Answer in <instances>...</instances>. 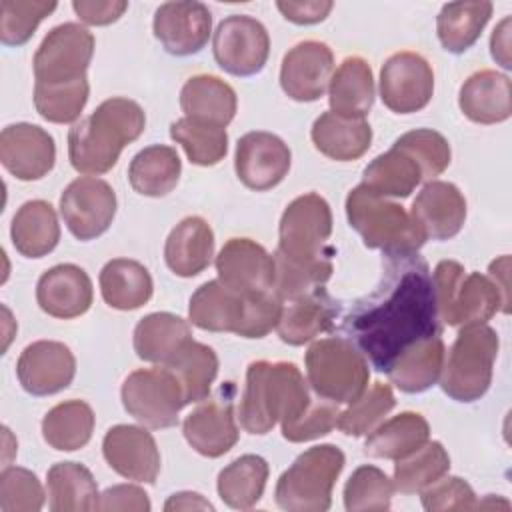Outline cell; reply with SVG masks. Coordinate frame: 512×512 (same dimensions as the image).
<instances>
[{"mask_svg": "<svg viewBox=\"0 0 512 512\" xmlns=\"http://www.w3.org/2000/svg\"><path fill=\"white\" fill-rule=\"evenodd\" d=\"M332 2L328 0H306V2H276V8L282 12V16L288 20V22H294V24H318L322 22L330 10H332Z\"/></svg>", "mask_w": 512, "mask_h": 512, "instance_id": "obj_56", "label": "cell"}, {"mask_svg": "<svg viewBox=\"0 0 512 512\" xmlns=\"http://www.w3.org/2000/svg\"><path fill=\"white\" fill-rule=\"evenodd\" d=\"M162 48L172 56L200 52L212 32V14L202 2H164L152 22Z\"/></svg>", "mask_w": 512, "mask_h": 512, "instance_id": "obj_21", "label": "cell"}, {"mask_svg": "<svg viewBox=\"0 0 512 512\" xmlns=\"http://www.w3.org/2000/svg\"><path fill=\"white\" fill-rule=\"evenodd\" d=\"M422 506L428 512H446V510H476L478 502L472 486L460 476L440 478L428 488L422 490Z\"/></svg>", "mask_w": 512, "mask_h": 512, "instance_id": "obj_53", "label": "cell"}, {"mask_svg": "<svg viewBox=\"0 0 512 512\" xmlns=\"http://www.w3.org/2000/svg\"><path fill=\"white\" fill-rule=\"evenodd\" d=\"M146 116L130 98H108L68 132V158L76 172L98 176L112 170L122 148L144 132Z\"/></svg>", "mask_w": 512, "mask_h": 512, "instance_id": "obj_2", "label": "cell"}, {"mask_svg": "<svg viewBox=\"0 0 512 512\" xmlns=\"http://www.w3.org/2000/svg\"><path fill=\"white\" fill-rule=\"evenodd\" d=\"M446 350L440 336H430L418 340L406 348L386 372L390 382L408 394H418L428 390L442 374Z\"/></svg>", "mask_w": 512, "mask_h": 512, "instance_id": "obj_33", "label": "cell"}, {"mask_svg": "<svg viewBox=\"0 0 512 512\" xmlns=\"http://www.w3.org/2000/svg\"><path fill=\"white\" fill-rule=\"evenodd\" d=\"M374 78L370 64L360 56H348L336 68L328 84L330 110L340 116L366 118L374 104Z\"/></svg>", "mask_w": 512, "mask_h": 512, "instance_id": "obj_30", "label": "cell"}, {"mask_svg": "<svg viewBox=\"0 0 512 512\" xmlns=\"http://www.w3.org/2000/svg\"><path fill=\"white\" fill-rule=\"evenodd\" d=\"M214 256V232L200 216L180 220L164 244L166 266L182 278H192L208 268Z\"/></svg>", "mask_w": 512, "mask_h": 512, "instance_id": "obj_27", "label": "cell"}, {"mask_svg": "<svg viewBox=\"0 0 512 512\" xmlns=\"http://www.w3.org/2000/svg\"><path fill=\"white\" fill-rule=\"evenodd\" d=\"M46 488L54 512L98 510V484L84 464L56 462L46 474Z\"/></svg>", "mask_w": 512, "mask_h": 512, "instance_id": "obj_37", "label": "cell"}, {"mask_svg": "<svg viewBox=\"0 0 512 512\" xmlns=\"http://www.w3.org/2000/svg\"><path fill=\"white\" fill-rule=\"evenodd\" d=\"M394 490V482L380 468L360 466L344 486V508L348 512L388 510Z\"/></svg>", "mask_w": 512, "mask_h": 512, "instance_id": "obj_49", "label": "cell"}, {"mask_svg": "<svg viewBox=\"0 0 512 512\" xmlns=\"http://www.w3.org/2000/svg\"><path fill=\"white\" fill-rule=\"evenodd\" d=\"M394 406L396 398L392 388L384 382H374L372 388H366L360 398L338 414L336 428L346 436H364L372 432Z\"/></svg>", "mask_w": 512, "mask_h": 512, "instance_id": "obj_47", "label": "cell"}, {"mask_svg": "<svg viewBox=\"0 0 512 512\" xmlns=\"http://www.w3.org/2000/svg\"><path fill=\"white\" fill-rule=\"evenodd\" d=\"M498 334L486 324H468L458 332L444 358L440 388L456 402L480 400L492 382L498 356Z\"/></svg>", "mask_w": 512, "mask_h": 512, "instance_id": "obj_8", "label": "cell"}, {"mask_svg": "<svg viewBox=\"0 0 512 512\" xmlns=\"http://www.w3.org/2000/svg\"><path fill=\"white\" fill-rule=\"evenodd\" d=\"M422 182L418 164L402 150L390 148L376 156L362 174V184L380 196L406 198Z\"/></svg>", "mask_w": 512, "mask_h": 512, "instance_id": "obj_43", "label": "cell"}, {"mask_svg": "<svg viewBox=\"0 0 512 512\" xmlns=\"http://www.w3.org/2000/svg\"><path fill=\"white\" fill-rule=\"evenodd\" d=\"M330 234V204L316 192L302 194L286 206L280 218L276 254L286 262L312 272L322 282H328L334 272V250L328 244Z\"/></svg>", "mask_w": 512, "mask_h": 512, "instance_id": "obj_4", "label": "cell"}, {"mask_svg": "<svg viewBox=\"0 0 512 512\" xmlns=\"http://www.w3.org/2000/svg\"><path fill=\"white\" fill-rule=\"evenodd\" d=\"M180 108L188 118L228 126L236 114V92L222 78L196 74L180 90Z\"/></svg>", "mask_w": 512, "mask_h": 512, "instance_id": "obj_31", "label": "cell"}, {"mask_svg": "<svg viewBox=\"0 0 512 512\" xmlns=\"http://www.w3.org/2000/svg\"><path fill=\"white\" fill-rule=\"evenodd\" d=\"M0 162L18 180H40L54 168V138L30 122L10 124L0 134Z\"/></svg>", "mask_w": 512, "mask_h": 512, "instance_id": "obj_20", "label": "cell"}, {"mask_svg": "<svg viewBox=\"0 0 512 512\" xmlns=\"http://www.w3.org/2000/svg\"><path fill=\"white\" fill-rule=\"evenodd\" d=\"M290 162L288 144L272 132H248L236 144V176L250 190L264 192L278 186L288 174Z\"/></svg>", "mask_w": 512, "mask_h": 512, "instance_id": "obj_16", "label": "cell"}, {"mask_svg": "<svg viewBox=\"0 0 512 512\" xmlns=\"http://www.w3.org/2000/svg\"><path fill=\"white\" fill-rule=\"evenodd\" d=\"M268 472V462L258 454H244L232 460L218 474L220 500L234 510L252 508L264 494Z\"/></svg>", "mask_w": 512, "mask_h": 512, "instance_id": "obj_41", "label": "cell"}, {"mask_svg": "<svg viewBox=\"0 0 512 512\" xmlns=\"http://www.w3.org/2000/svg\"><path fill=\"white\" fill-rule=\"evenodd\" d=\"M492 2H448L442 6L436 18L438 40L444 50L462 54L476 44L484 26L492 16Z\"/></svg>", "mask_w": 512, "mask_h": 512, "instance_id": "obj_39", "label": "cell"}, {"mask_svg": "<svg viewBox=\"0 0 512 512\" xmlns=\"http://www.w3.org/2000/svg\"><path fill=\"white\" fill-rule=\"evenodd\" d=\"M92 298V280L86 270L76 264H56L46 270L36 284L38 306L52 318H78L90 310Z\"/></svg>", "mask_w": 512, "mask_h": 512, "instance_id": "obj_23", "label": "cell"}, {"mask_svg": "<svg viewBox=\"0 0 512 512\" xmlns=\"http://www.w3.org/2000/svg\"><path fill=\"white\" fill-rule=\"evenodd\" d=\"M342 332L378 372L418 340L440 336L432 272L418 252L386 256L380 284L344 314Z\"/></svg>", "mask_w": 512, "mask_h": 512, "instance_id": "obj_1", "label": "cell"}, {"mask_svg": "<svg viewBox=\"0 0 512 512\" xmlns=\"http://www.w3.org/2000/svg\"><path fill=\"white\" fill-rule=\"evenodd\" d=\"M310 136L316 150L324 156L338 162H350L368 152L372 128L366 118L340 116L330 110L314 120Z\"/></svg>", "mask_w": 512, "mask_h": 512, "instance_id": "obj_29", "label": "cell"}, {"mask_svg": "<svg viewBox=\"0 0 512 512\" xmlns=\"http://www.w3.org/2000/svg\"><path fill=\"white\" fill-rule=\"evenodd\" d=\"M432 280L440 320L448 326L486 324L498 310L504 314L510 310V300L490 276L480 272L466 274L456 260L438 262Z\"/></svg>", "mask_w": 512, "mask_h": 512, "instance_id": "obj_6", "label": "cell"}, {"mask_svg": "<svg viewBox=\"0 0 512 512\" xmlns=\"http://www.w3.org/2000/svg\"><path fill=\"white\" fill-rule=\"evenodd\" d=\"M338 310V302L326 292L324 286H318L306 294L282 302L276 332L282 342L302 346L322 332H328L334 326Z\"/></svg>", "mask_w": 512, "mask_h": 512, "instance_id": "obj_26", "label": "cell"}, {"mask_svg": "<svg viewBox=\"0 0 512 512\" xmlns=\"http://www.w3.org/2000/svg\"><path fill=\"white\" fill-rule=\"evenodd\" d=\"M94 432V412L84 400H66L50 408L42 420V438L60 452L84 448Z\"/></svg>", "mask_w": 512, "mask_h": 512, "instance_id": "obj_42", "label": "cell"}, {"mask_svg": "<svg viewBox=\"0 0 512 512\" xmlns=\"http://www.w3.org/2000/svg\"><path fill=\"white\" fill-rule=\"evenodd\" d=\"M94 54V36L76 22L54 26L38 46L32 68L36 84H60L86 78Z\"/></svg>", "mask_w": 512, "mask_h": 512, "instance_id": "obj_11", "label": "cell"}, {"mask_svg": "<svg viewBox=\"0 0 512 512\" xmlns=\"http://www.w3.org/2000/svg\"><path fill=\"white\" fill-rule=\"evenodd\" d=\"M508 270H510V258L508 256H500L498 260H494L488 268V276L498 284V288L502 290V294L510 300V282H508Z\"/></svg>", "mask_w": 512, "mask_h": 512, "instance_id": "obj_59", "label": "cell"}, {"mask_svg": "<svg viewBox=\"0 0 512 512\" xmlns=\"http://www.w3.org/2000/svg\"><path fill=\"white\" fill-rule=\"evenodd\" d=\"M72 8L76 16L90 26H106L116 22L128 8L124 0H74Z\"/></svg>", "mask_w": 512, "mask_h": 512, "instance_id": "obj_55", "label": "cell"}, {"mask_svg": "<svg viewBox=\"0 0 512 512\" xmlns=\"http://www.w3.org/2000/svg\"><path fill=\"white\" fill-rule=\"evenodd\" d=\"M410 216L424 232L426 240H448L464 226L466 200L456 184L430 180L412 202Z\"/></svg>", "mask_w": 512, "mask_h": 512, "instance_id": "obj_24", "label": "cell"}, {"mask_svg": "<svg viewBox=\"0 0 512 512\" xmlns=\"http://www.w3.org/2000/svg\"><path fill=\"white\" fill-rule=\"evenodd\" d=\"M334 74V54L328 44L304 40L290 48L280 66V86L296 102H314L328 90Z\"/></svg>", "mask_w": 512, "mask_h": 512, "instance_id": "obj_17", "label": "cell"}, {"mask_svg": "<svg viewBox=\"0 0 512 512\" xmlns=\"http://www.w3.org/2000/svg\"><path fill=\"white\" fill-rule=\"evenodd\" d=\"M218 66L232 76L258 74L270 54V36L266 26L248 14L226 16L212 40Z\"/></svg>", "mask_w": 512, "mask_h": 512, "instance_id": "obj_12", "label": "cell"}, {"mask_svg": "<svg viewBox=\"0 0 512 512\" xmlns=\"http://www.w3.org/2000/svg\"><path fill=\"white\" fill-rule=\"evenodd\" d=\"M162 366L178 380L188 406L208 398L212 382L218 374V356L210 346L192 338Z\"/></svg>", "mask_w": 512, "mask_h": 512, "instance_id": "obj_40", "label": "cell"}, {"mask_svg": "<svg viewBox=\"0 0 512 512\" xmlns=\"http://www.w3.org/2000/svg\"><path fill=\"white\" fill-rule=\"evenodd\" d=\"M458 104L476 124L504 122L512 114L510 78L496 70H478L462 84Z\"/></svg>", "mask_w": 512, "mask_h": 512, "instance_id": "obj_28", "label": "cell"}, {"mask_svg": "<svg viewBox=\"0 0 512 512\" xmlns=\"http://www.w3.org/2000/svg\"><path fill=\"white\" fill-rule=\"evenodd\" d=\"M344 452L334 444L302 452L276 482V504L288 512H324L332 504V488L344 468Z\"/></svg>", "mask_w": 512, "mask_h": 512, "instance_id": "obj_7", "label": "cell"}, {"mask_svg": "<svg viewBox=\"0 0 512 512\" xmlns=\"http://www.w3.org/2000/svg\"><path fill=\"white\" fill-rule=\"evenodd\" d=\"M188 340H192L190 324L170 312H152L134 328V352L140 360L162 366Z\"/></svg>", "mask_w": 512, "mask_h": 512, "instance_id": "obj_34", "label": "cell"}, {"mask_svg": "<svg viewBox=\"0 0 512 512\" xmlns=\"http://www.w3.org/2000/svg\"><path fill=\"white\" fill-rule=\"evenodd\" d=\"M310 390L292 362H252L238 406L240 426L250 434H268L278 422L296 420L310 406Z\"/></svg>", "mask_w": 512, "mask_h": 512, "instance_id": "obj_3", "label": "cell"}, {"mask_svg": "<svg viewBox=\"0 0 512 512\" xmlns=\"http://www.w3.org/2000/svg\"><path fill=\"white\" fill-rule=\"evenodd\" d=\"M252 294L254 292H236L220 280H208L190 296V322L208 332H232L242 336Z\"/></svg>", "mask_w": 512, "mask_h": 512, "instance_id": "obj_25", "label": "cell"}, {"mask_svg": "<svg viewBox=\"0 0 512 512\" xmlns=\"http://www.w3.org/2000/svg\"><path fill=\"white\" fill-rule=\"evenodd\" d=\"M304 364L312 390L334 404H352L368 386V360L344 336L316 340Z\"/></svg>", "mask_w": 512, "mask_h": 512, "instance_id": "obj_9", "label": "cell"}, {"mask_svg": "<svg viewBox=\"0 0 512 512\" xmlns=\"http://www.w3.org/2000/svg\"><path fill=\"white\" fill-rule=\"evenodd\" d=\"M100 292L104 302L116 310H136L154 292L148 268L130 258H114L100 270Z\"/></svg>", "mask_w": 512, "mask_h": 512, "instance_id": "obj_36", "label": "cell"}, {"mask_svg": "<svg viewBox=\"0 0 512 512\" xmlns=\"http://www.w3.org/2000/svg\"><path fill=\"white\" fill-rule=\"evenodd\" d=\"M56 10V2H0V40L4 46L26 44L38 24Z\"/></svg>", "mask_w": 512, "mask_h": 512, "instance_id": "obj_50", "label": "cell"}, {"mask_svg": "<svg viewBox=\"0 0 512 512\" xmlns=\"http://www.w3.org/2000/svg\"><path fill=\"white\" fill-rule=\"evenodd\" d=\"M44 488L38 476L20 466H8L0 474L2 512H38L44 506Z\"/></svg>", "mask_w": 512, "mask_h": 512, "instance_id": "obj_51", "label": "cell"}, {"mask_svg": "<svg viewBox=\"0 0 512 512\" xmlns=\"http://www.w3.org/2000/svg\"><path fill=\"white\" fill-rule=\"evenodd\" d=\"M90 86L88 78L60 84H36L34 82V106L36 112L54 124L76 122L88 102Z\"/></svg>", "mask_w": 512, "mask_h": 512, "instance_id": "obj_46", "label": "cell"}, {"mask_svg": "<svg viewBox=\"0 0 512 512\" xmlns=\"http://www.w3.org/2000/svg\"><path fill=\"white\" fill-rule=\"evenodd\" d=\"M98 510H132V512H148L150 500L148 494L134 484H116L106 488L100 494Z\"/></svg>", "mask_w": 512, "mask_h": 512, "instance_id": "obj_54", "label": "cell"}, {"mask_svg": "<svg viewBox=\"0 0 512 512\" xmlns=\"http://www.w3.org/2000/svg\"><path fill=\"white\" fill-rule=\"evenodd\" d=\"M60 214L74 238L94 240L110 228L116 216V192L102 178L80 176L64 188Z\"/></svg>", "mask_w": 512, "mask_h": 512, "instance_id": "obj_13", "label": "cell"}, {"mask_svg": "<svg viewBox=\"0 0 512 512\" xmlns=\"http://www.w3.org/2000/svg\"><path fill=\"white\" fill-rule=\"evenodd\" d=\"M102 454L108 466L128 480L154 484L158 478L160 452L154 436L142 426H112L104 434Z\"/></svg>", "mask_w": 512, "mask_h": 512, "instance_id": "obj_19", "label": "cell"}, {"mask_svg": "<svg viewBox=\"0 0 512 512\" xmlns=\"http://www.w3.org/2000/svg\"><path fill=\"white\" fill-rule=\"evenodd\" d=\"M346 216L350 226L362 236L364 246L382 250L386 256L416 254L426 242L424 232L400 204L364 184L348 192Z\"/></svg>", "mask_w": 512, "mask_h": 512, "instance_id": "obj_5", "label": "cell"}, {"mask_svg": "<svg viewBox=\"0 0 512 512\" xmlns=\"http://www.w3.org/2000/svg\"><path fill=\"white\" fill-rule=\"evenodd\" d=\"M232 390L230 382H226L214 398L198 404L184 418L182 432L186 442L206 458H218L238 442Z\"/></svg>", "mask_w": 512, "mask_h": 512, "instance_id": "obj_15", "label": "cell"}, {"mask_svg": "<svg viewBox=\"0 0 512 512\" xmlns=\"http://www.w3.org/2000/svg\"><path fill=\"white\" fill-rule=\"evenodd\" d=\"M434 94V72L416 52L392 54L380 70V98L396 114H412L428 106Z\"/></svg>", "mask_w": 512, "mask_h": 512, "instance_id": "obj_14", "label": "cell"}, {"mask_svg": "<svg viewBox=\"0 0 512 512\" xmlns=\"http://www.w3.org/2000/svg\"><path fill=\"white\" fill-rule=\"evenodd\" d=\"M338 404L324 400H310V406L292 422L282 424V436L288 442H308L320 436H326L338 420Z\"/></svg>", "mask_w": 512, "mask_h": 512, "instance_id": "obj_52", "label": "cell"}, {"mask_svg": "<svg viewBox=\"0 0 512 512\" xmlns=\"http://www.w3.org/2000/svg\"><path fill=\"white\" fill-rule=\"evenodd\" d=\"M14 248L26 258H42L50 254L60 240V224L56 210L46 200L24 202L10 224Z\"/></svg>", "mask_w": 512, "mask_h": 512, "instance_id": "obj_32", "label": "cell"}, {"mask_svg": "<svg viewBox=\"0 0 512 512\" xmlns=\"http://www.w3.org/2000/svg\"><path fill=\"white\" fill-rule=\"evenodd\" d=\"M450 470V456L446 448L428 440L416 452L396 460L394 464V488L402 494H416L446 476Z\"/></svg>", "mask_w": 512, "mask_h": 512, "instance_id": "obj_44", "label": "cell"}, {"mask_svg": "<svg viewBox=\"0 0 512 512\" xmlns=\"http://www.w3.org/2000/svg\"><path fill=\"white\" fill-rule=\"evenodd\" d=\"M170 136L184 148L188 160L196 166H214L228 152L226 128L218 124L184 116L172 122Z\"/></svg>", "mask_w": 512, "mask_h": 512, "instance_id": "obj_45", "label": "cell"}, {"mask_svg": "<svg viewBox=\"0 0 512 512\" xmlns=\"http://www.w3.org/2000/svg\"><path fill=\"white\" fill-rule=\"evenodd\" d=\"M218 280L242 294L270 292L274 286V256L250 238H230L216 256Z\"/></svg>", "mask_w": 512, "mask_h": 512, "instance_id": "obj_22", "label": "cell"}, {"mask_svg": "<svg viewBox=\"0 0 512 512\" xmlns=\"http://www.w3.org/2000/svg\"><path fill=\"white\" fill-rule=\"evenodd\" d=\"M180 172L182 162L178 152L164 144H152L132 158L128 166V180L138 194L160 198L176 188Z\"/></svg>", "mask_w": 512, "mask_h": 512, "instance_id": "obj_38", "label": "cell"}, {"mask_svg": "<svg viewBox=\"0 0 512 512\" xmlns=\"http://www.w3.org/2000/svg\"><path fill=\"white\" fill-rule=\"evenodd\" d=\"M490 52L492 58L502 66V68H512L510 64V18H504L492 32L490 38Z\"/></svg>", "mask_w": 512, "mask_h": 512, "instance_id": "obj_57", "label": "cell"}, {"mask_svg": "<svg viewBox=\"0 0 512 512\" xmlns=\"http://www.w3.org/2000/svg\"><path fill=\"white\" fill-rule=\"evenodd\" d=\"M120 396L124 410L142 426L154 430L174 426L178 412L186 406L178 380L164 366L130 372Z\"/></svg>", "mask_w": 512, "mask_h": 512, "instance_id": "obj_10", "label": "cell"}, {"mask_svg": "<svg viewBox=\"0 0 512 512\" xmlns=\"http://www.w3.org/2000/svg\"><path fill=\"white\" fill-rule=\"evenodd\" d=\"M430 440V424L418 412H400L378 424L364 442V452L372 458L400 460Z\"/></svg>", "mask_w": 512, "mask_h": 512, "instance_id": "obj_35", "label": "cell"}, {"mask_svg": "<svg viewBox=\"0 0 512 512\" xmlns=\"http://www.w3.org/2000/svg\"><path fill=\"white\" fill-rule=\"evenodd\" d=\"M76 374L72 350L56 340L28 344L16 364L20 386L32 396H50L68 388Z\"/></svg>", "mask_w": 512, "mask_h": 512, "instance_id": "obj_18", "label": "cell"}, {"mask_svg": "<svg viewBox=\"0 0 512 512\" xmlns=\"http://www.w3.org/2000/svg\"><path fill=\"white\" fill-rule=\"evenodd\" d=\"M164 510H214V506L198 492H178L166 500Z\"/></svg>", "mask_w": 512, "mask_h": 512, "instance_id": "obj_58", "label": "cell"}, {"mask_svg": "<svg viewBox=\"0 0 512 512\" xmlns=\"http://www.w3.org/2000/svg\"><path fill=\"white\" fill-rule=\"evenodd\" d=\"M394 148L406 152L420 168L422 180H434L440 176L452 158L448 140L432 128H416L394 140Z\"/></svg>", "mask_w": 512, "mask_h": 512, "instance_id": "obj_48", "label": "cell"}]
</instances>
